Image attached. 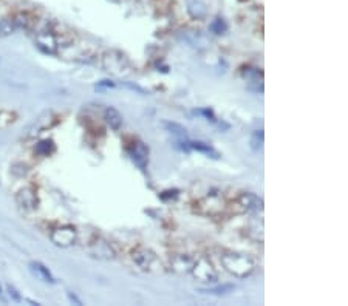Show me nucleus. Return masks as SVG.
<instances>
[{
    "mask_svg": "<svg viewBox=\"0 0 348 306\" xmlns=\"http://www.w3.org/2000/svg\"><path fill=\"white\" fill-rule=\"evenodd\" d=\"M224 269L237 279H246L255 271V260L248 254L226 252L221 255Z\"/></svg>",
    "mask_w": 348,
    "mask_h": 306,
    "instance_id": "obj_1",
    "label": "nucleus"
},
{
    "mask_svg": "<svg viewBox=\"0 0 348 306\" xmlns=\"http://www.w3.org/2000/svg\"><path fill=\"white\" fill-rule=\"evenodd\" d=\"M190 274L195 277L197 280L203 282V283H214L218 279V274L214 269L212 263L209 260H206V258H200L197 261H193Z\"/></svg>",
    "mask_w": 348,
    "mask_h": 306,
    "instance_id": "obj_2",
    "label": "nucleus"
},
{
    "mask_svg": "<svg viewBox=\"0 0 348 306\" xmlns=\"http://www.w3.org/2000/svg\"><path fill=\"white\" fill-rule=\"evenodd\" d=\"M102 65L111 74H123L129 68V60L120 51H107L102 57Z\"/></svg>",
    "mask_w": 348,
    "mask_h": 306,
    "instance_id": "obj_3",
    "label": "nucleus"
},
{
    "mask_svg": "<svg viewBox=\"0 0 348 306\" xmlns=\"http://www.w3.org/2000/svg\"><path fill=\"white\" fill-rule=\"evenodd\" d=\"M50 238L51 241L56 244V246H61V248H70L76 243L77 240V231L70 226V224H65V226H59L56 229H53V232L50 234Z\"/></svg>",
    "mask_w": 348,
    "mask_h": 306,
    "instance_id": "obj_4",
    "label": "nucleus"
},
{
    "mask_svg": "<svg viewBox=\"0 0 348 306\" xmlns=\"http://www.w3.org/2000/svg\"><path fill=\"white\" fill-rule=\"evenodd\" d=\"M16 203L22 210L31 212L37 207V195H36V190L31 187H23L20 189L17 195H16Z\"/></svg>",
    "mask_w": 348,
    "mask_h": 306,
    "instance_id": "obj_5",
    "label": "nucleus"
},
{
    "mask_svg": "<svg viewBox=\"0 0 348 306\" xmlns=\"http://www.w3.org/2000/svg\"><path fill=\"white\" fill-rule=\"evenodd\" d=\"M36 44L42 51L48 54H54L57 51V37L53 34V31H42L36 36Z\"/></svg>",
    "mask_w": 348,
    "mask_h": 306,
    "instance_id": "obj_6",
    "label": "nucleus"
},
{
    "mask_svg": "<svg viewBox=\"0 0 348 306\" xmlns=\"http://www.w3.org/2000/svg\"><path fill=\"white\" fill-rule=\"evenodd\" d=\"M132 258L133 261L136 263L138 267H141L142 271H149L150 267L153 266L155 260H157V257H155V254L146 248H136L132 254Z\"/></svg>",
    "mask_w": 348,
    "mask_h": 306,
    "instance_id": "obj_7",
    "label": "nucleus"
},
{
    "mask_svg": "<svg viewBox=\"0 0 348 306\" xmlns=\"http://www.w3.org/2000/svg\"><path fill=\"white\" fill-rule=\"evenodd\" d=\"M239 204H240L245 210H252V212H258V210L263 209V201H262L257 195H254V194H251V192L242 194V195L239 197Z\"/></svg>",
    "mask_w": 348,
    "mask_h": 306,
    "instance_id": "obj_8",
    "label": "nucleus"
},
{
    "mask_svg": "<svg viewBox=\"0 0 348 306\" xmlns=\"http://www.w3.org/2000/svg\"><path fill=\"white\" fill-rule=\"evenodd\" d=\"M30 269H31V272L39 279V280H42V282H45V283H54L56 280H54V277H53V274L50 272V269L47 266H44L42 263H39V261H31L30 263Z\"/></svg>",
    "mask_w": 348,
    "mask_h": 306,
    "instance_id": "obj_9",
    "label": "nucleus"
},
{
    "mask_svg": "<svg viewBox=\"0 0 348 306\" xmlns=\"http://www.w3.org/2000/svg\"><path fill=\"white\" fill-rule=\"evenodd\" d=\"M104 118H105V121H107V124L110 126L111 130L118 132L121 129V126H123V116H121V113L116 110V108L108 107L105 110V113H104Z\"/></svg>",
    "mask_w": 348,
    "mask_h": 306,
    "instance_id": "obj_10",
    "label": "nucleus"
},
{
    "mask_svg": "<svg viewBox=\"0 0 348 306\" xmlns=\"http://www.w3.org/2000/svg\"><path fill=\"white\" fill-rule=\"evenodd\" d=\"M129 153H130V157H132V160L139 166V167H144L146 166V163H147V148H146V145L142 144V142H136L135 145H133V148L132 150H129Z\"/></svg>",
    "mask_w": 348,
    "mask_h": 306,
    "instance_id": "obj_11",
    "label": "nucleus"
},
{
    "mask_svg": "<svg viewBox=\"0 0 348 306\" xmlns=\"http://www.w3.org/2000/svg\"><path fill=\"white\" fill-rule=\"evenodd\" d=\"M92 254L95 257H99V258H113L114 257V252L113 249L110 248V244L107 241H102V240H98L93 243V249H92Z\"/></svg>",
    "mask_w": 348,
    "mask_h": 306,
    "instance_id": "obj_12",
    "label": "nucleus"
},
{
    "mask_svg": "<svg viewBox=\"0 0 348 306\" xmlns=\"http://www.w3.org/2000/svg\"><path fill=\"white\" fill-rule=\"evenodd\" d=\"M53 124V116H51V113H45L44 116L41 118H37L33 124V127L30 129V135H36V133H41L44 132L45 129H48L50 126Z\"/></svg>",
    "mask_w": 348,
    "mask_h": 306,
    "instance_id": "obj_13",
    "label": "nucleus"
},
{
    "mask_svg": "<svg viewBox=\"0 0 348 306\" xmlns=\"http://www.w3.org/2000/svg\"><path fill=\"white\" fill-rule=\"evenodd\" d=\"M13 20L17 29H31V26L34 25V19L28 13H17L16 16H13Z\"/></svg>",
    "mask_w": 348,
    "mask_h": 306,
    "instance_id": "obj_14",
    "label": "nucleus"
},
{
    "mask_svg": "<svg viewBox=\"0 0 348 306\" xmlns=\"http://www.w3.org/2000/svg\"><path fill=\"white\" fill-rule=\"evenodd\" d=\"M186 144H187V148L189 150L192 148V150L201 151V153H205V155H208V157H211L214 160L218 158V151L214 150L209 144H205V142H186Z\"/></svg>",
    "mask_w": 348,
    "mask_h": 306,
    "instance_id": "obj_15",
    "label": "nucleus"
},
{
    "mask_svg": "<svg viewBox=\"0 0 348 306\" xmlns=\"http://www.w3.org/2000/svg\"><path fill=\"white\" fill-rule=\"evenodd\" d=\"M16 31H17V28H16L13 17L0 19V37H8V36L14 34Z\"/></svg>",
    "mask_w": 348,
    "mask_h": 306,
    "instance_id": "obj_16",
    "label": "nucleus"
},
{
    "mask_svg": "<svg viewBox=\"0 0 348 306\" xmlns=\"http://www.w3.org/2000/svg\"><path fill=\"white\" fill-rule=\"evenodd\" d=\"M163 126H164L173 136H177V138H180V139H187V130H186L184 127H181V126H178V124H175V123H167V121H164Z\"/></svg>",
    "mask_w": 348,
    "mask_h": 306,
    "instance_id": "obj_17",
    "label": "nucleus"
},
{
    "mask_svg": "<svg viewBox=\"0 0 348 306\" xmlns=\"http://www.w3.org/2000/svg\"><path fill=\"white\" fill-rule=\"evenodd\" d=\"M234 289H236L234 285H221V286H217V288L201 289V292H205V294H212V295H226V294L232 292Z\"/></svg>",
    "mask_w": 348,
    "mask_h": 306,
    "instance_id": "obj_18",
    "label": "nucleus"
},
{
    "mask_svg": "<svg viewBox=\"0 0 348 306\" xmlns=\"http://www.w3.org/2000/svg\"><path fill=\"white\" fill-rule=\"evenodd\" d=\"M53 150H54V145H53L51 141H41V142L37 144V147H36V151L41 157H48Z\"/></svg>",
    "mask_w": 348,
    "mask_h": 306,
    "instance_id": "obj_19",
    "label": "nucleus"
},
{
    "mask_svg": "<svg viewBox=\"0 0 348 306\" xmlns=\"http://www.w3.org/2000/svg\"><path fill=\"white\" fill-rule=\"evenodd\" d=\"M262 142H263V132H255L252 135V139H251V144H252V148L254 150H258L262 147Z\"/></svg>",
    "mask_w": 348,
    "mask_h": 306,
    "instance_id": "obj_20",
    "label": "nucleus"
},
{
    "mask_svg": "<svg viewBox=\"0 0 348 306\" xmlns=\"http://www.w3.org/2000/svg\"><path fill=\"white\" fill-rule=\"evenodd\" d=\"M8 292H10V297H11L14 301H20V300H22V297L17 294V291H16L11 285H8Z\"/></svg>",
    "mask_w": 348,
    "mask_h": 306,
    "instance_id": "obj_21",
    "label": "nucleus"
},
{
    "mask_svg": "<svg viewBox=\"0 0 348 306\" xmlns=\"http://www.w3.org/2000/svg\"><path fill=\"white\" fill-rule=\"evenodd\" d=\"M68 298H70L71 301H74L76 304H82V301H81L79 298H77V297H76L74 294H70V292H68Z\"/></svg>",
    "mask_w": 348,
    "mask_h": 306,
    "instance_id": "obj_22",
    "label": "nucleus"
},
{
    "mask_svg": "<svg viewBox=\"0 0 348 306\" xmlns=\"http://www.w3.org/2000/svg\"><path fill=\"white\" fill-rule=\"evenodd\" d=\"M0 298H2V288H0Z\"/></svg>",
    "mask_w": 348,
    "mask_h": 306,
    "instance_id": "obj_23",
    "label": "nucleus"
}]
</instances>
